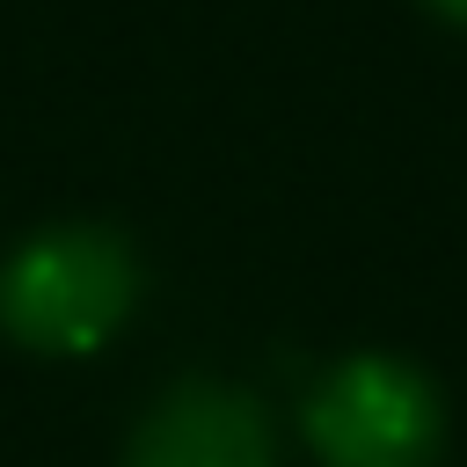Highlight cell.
<instances>
[{
	"mask_svg": "<svg viewBox=\"0 0 467 467\" xmlns=\"http://www.w3.org/2000/svg\"><path fill=\"white\" fill-rule=\"evenodd\" d=\"M131 299L139 263L109 226H51L0 263V328L44 358L102 350L131 321Z\"/></svg>",
	"mask_w": 467,
	"mask_h": 467,
	"instance_id": "1",
	"label": "cell"
},
{
	"mask_svg": "<svg viewBox=\"0 0 467 467\" xmlns=\"http://www.w3.org/2000/svg\"><path fill=\"white\" fill-rule=\"evenodd\" d=\"M299 438L321 467H431L445 445V401L409 358L365 350L314 379Z\"/></svg>",
	"mask_w": 467,
	"mask_h": 467,
	"instance_id": "2",
	"label": "cell"
},
{
	"mask_svg": "<svg viewBox=\"0 0 467 467\" xmlns=\"http://www.w3.org/2000/svg\"><path fill=\"white\" fill-rule=\"evenodd\" d=\"M124 467H277V431L255 394L182 379L139 416Z\"/></svg>",
	"mask_w": 467,
	"mask_h": 467,
	"instance_id": "3",
	"label": "cell"
},
{
	"mask_svg": "<svg viewBox=\"0 0 467 467\" xmlns=\"http://www.w3.org/2000/svg\"><path fill=\"white\" fill-rule=\"evenodd\" d=\"M431 7H438L445 22H467V0H431Z\"/></svg>",
	"mask_w": 467,
	"mask_h": 467,
	"instance_id": "4",
	"label": "cell"
}]
</instances>
